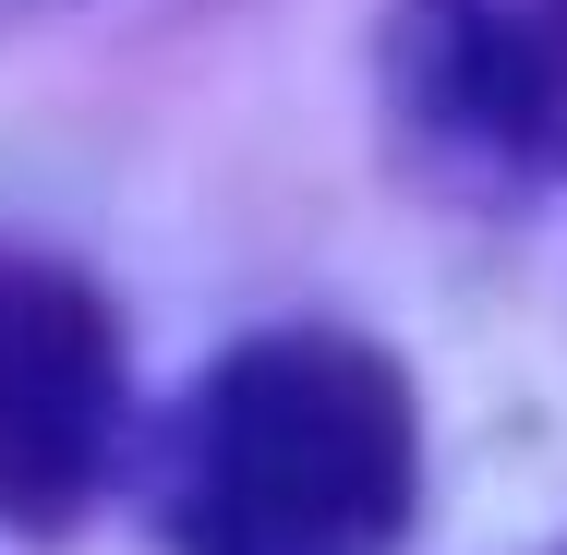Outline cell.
I'll return each instance as SVG.
<instances>
[{
	"label": "cell",
	"mask_w": 567,
	"mask_h": 555,
	"mask_svg": "<svg viewBox=\"0 0 567 555\" xmlns=\"http://www.w3.org/2000/svg\"><path fill=\"white\" fill-rule=\"evenodd\" d=\"M411 520V387L339 327L241 338L182 411V555H386Z\"/></svg>",
	"instance_id": "1"
},
{
	"label": "cell",
	"mask_w": 567,
	"mask_h": 555,
	"mask_svg": "<svg viewBox=\"0 0 567 555\" xmlns=\"http://www.w3.org/2000/svg\"><path fill=\"white\" fill-rule=\"evenodd\" d=\"M110 435H121L110 302L49 254H0V520L61 532L97 495Z\"/></svg>",
	"instance_id": "2"
},
{
	"label": "cell",
	"mask_w": 567,
	"mask_h": 555,
	"mask_svg": "<svg viewBox=\"0 0 567 555\" xmlns=\"http://www.w3.org/2000/svg\"><path fill=\"white\" fill-rule=\"evenodd\" d=\"M447 97L507 133L567 110V0H447Z\"/></svg>",
	"instance_id": "3"
}]
</instances>
